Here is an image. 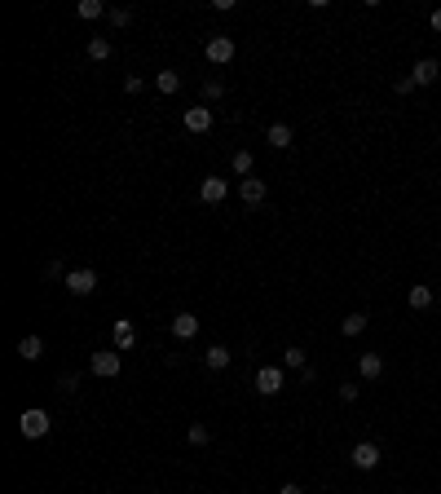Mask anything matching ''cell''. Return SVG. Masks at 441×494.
Wrapping results in <instances>:
<instances>
[{
    "label": "cell",
    "instance_id": "6da1fadb",
    "mask_svg": "<svg viewBox=\"0 0 441 494\" xmlns=\"http://www.w3.org/2000/svg\"><path fill=\"white\" fill-rule=\"evenodd\" d=\"M49 428H53V419H49V411H40V406L22 411V419H18V432H22L27 441H40V437H49Z\"/></svg>",
    "mask_w": 441,
    "mask_h": 494
},
{
    "label": "cell",
    "instance_id": "7a4b0ae2",
    "mask_svg": "<svg viewBox=\"0 0 441 494\" xmlns=\"http://www.w3.org/2000/svg\"><path fill=\"white\" fill-rule=\"evenodd\" d=\"M234 53H238V44L230 40V35H212V40L204 44V58L212 67H225V62H234Z\"/></svg>",
    "mask_w": 441,
    "mask_h": 494
},
{
    "label": "cell",
    "instance_id": "3957f363",
    "mask_svg": "<svg viewBox=\"0 0 441 494\" xmlns=\"http://www.w3.org/2000/svg\"><path fill=\"white\" fill-rule=\"evenodd\" d=\"M62 287L71 296H93V292H98V270H71L62 279Z\"/></svg>",
    "mask_w": 441,
    "mask_h": 494
},
{
    "label": "cell",
    "instance_id": "277c9868",
    "mask_svg": "<svg viewBox=\"0 0 441 494\" xmlns=\"http://www.w3.org/2000/svg\"><path fill=\"white\" fill-rule=\"evenodd\" d=\"M349 464L357 468V473H375V468H379V446L375 441H357L349 450Z\"/></svg>",
    "mask_w": 441,
    "mask_h": 494
},
{
    "label": "cell",
    "instance_id": "5b68a950",
    "mask_svg": "<svg viewBox=\"0 0 441 494\" xmlns=\"http://www.w3.org/2000/svg\"><path fill=\"white\" fill-rule=\"evenodd\" d=\"M89 371H93V376H102V380H115L119 371H124V358H119V353H93L89 358Z\"/></svg>",
    "mask_w": 441,
    "mask_h": 494
},
{
    "label": "cell",
    "instance_id": "8992f818",
    "mask_svg": "<svg viewBox=\"0 0 441 494\" xmlns=\"http://www.w3.org/2000/svg\"><path fill=\"white\" fill-rule=\"evenodd\" d=\"M256 393L260 397H278L282 393V367H260L256 371Z\"/></svg>",
    "mask_w": 441,
    "mask_h": 494
},
{
    "label": "cell",
    "instance_id": "52a82bcc",
    "mask_svg": "<svg viewBox=\"0 0 441 494\" xmlns=\"http://www.w3.org/2000/svg\"><path fill=\"white\" fill-rule=\"evenodd\" d=\"M265 195H269V186L260 182V177H243V182H238V199H243L247 208H260Z\"/></svg>",
    "mask_w": 441,
    "mask_h": 494
},
{
    "label": "cell",
    "instance_id": "ba28073f",
    "mask_svg": "<svg viewBox=\"0 0 441 494\" xmlns=\"http://www.w3.org/2000/svg\"><path fill=\"white\" fill-rule=\"evenodd\" d=\"M111 340H115V353H128V349L137 344V327L128 318H115L111 322Z\"/></svg>",
    "mask_w": 441,
    "mask_h": 494
},
{
    "label": "cell",
    "instance_id": "9c48e42d",
    "mask_svg": "<svg viewBox=\"0 0 441 494\" xmlns=\"http://www.w3.org/2000/svg\"><path fill=\"white\" fill-rule=\"evenodd\" d=\"M199 199L217 208V203L230 199V182H225V177H204V186H199Z\"/></svg>",
    "mask_w": 441,
    "mask_h": 494
},
{
    "label": "cell",
    "instance_id": "30bf717a",
    "mask_svg": "<svg viewBox=\"0 0 441 494\" xmlns=\"http://www.w3.org/2000/svg\"><path fill=\"white\" fill-rule=\"evenodd\" d=\"M437 76H441V62H437V58H420V62H415V71H411L415 89H420V84H433Z\"/></svg>",
    "mask_w": 441,
    "mask_h": 494
},
{
    "label": "cell",
    "instance_id": "8fae6325",
    "mask_svg": "<svg viewBox=\"0 0 441 494\" xmlns=\"http://www.w3.org/2000/svg\"><path fill=\"white\" fill-rule=\"evenodd\" d=\"M186 128L190 132H212V106H190V111H186Z\"/></svg>",
    "mask_w": 441,
    "mask_h": 494
},
{
    "label": "cell",
    "instance_id": "7c38bea8",
    "mask_svg": "<svg viewBox=\"0 0 441 494\" xmlns=\"http://www.w3.org/2000/svg\"><path fill=\"white\" fill-rule=\"evenodd\" d=\"M172 335H177V340H195V335H199V318H195V313H177V318H172Z\"/></svg>",
    "mask_w": 441,
    "mask_h": 494
},
{
    "label": "cell",
    "instance_id": "4fadbf2b",
    "mask_svg": "<svg viewBox=\"0 0 441 494\" xmlns=\"http://www.w3.org/2000/svg\"><path fill=\"white\" fill-rule=\"evenodd\" d=\"M18 358H22V362H40V358H44V340H40V335H22V340H18Z\"/></svg>",
    "mask_w": 441,
    "mask_h": 494
},
{
    "label": "cell",
    "instance_id": "5bb4252c",
    "mask_svg": "<svg viewBox=\"0 0 441 494\" xmlns=\"http://www.w3.org/2000/svg\"><path fill=\"white\" fill-rule=\"evenodd\" d=\"M357 376H362V380H379V376H384V358H379V353H362V358H357Z\"/></svg>",
    "mask_w": 441,
    "mask_h": 494
},
{
    "label": "cell",
    "instance_id": "9a60e30c",
    "mask_svg": "<svg viewBox=\"0 0 441 494\" xmlns=\"http://www.w3.org/2000/svg\"><path fill=\"white\" fill-rule=\"evenodd\" d=\"M433 300L437 296H433V287H428V283H415L411 292H406V305L411 309H433Z\"/></svg>",
    "mask_w": 441,
    "mask_h": 494
},
{
    "label": "cell",
    "instance_id": "2e32d148",
    "mask_svg": "<svg viewBox=\"0 0 441 494\" xmlns=\"http://www.w3.org/2000/svg\"><path fill=\"white\" fill-rule=\"evenodd\" d=\"M204 362H208V371H225V367L234 362V353H230V349H225V344H212L208 353H204Z\"/></svg>",
    "mask_w": 441,
    "mask_h": 494
},
{
    "label": "cell",
    "instance_id": "e0dca14e",
    "mask_svg": "<svg viewBox=\"0 0 441 494\" xmlns=\"http://www.w3.org/2000/svg\"><path fill=\"white\" fill-rule=\"evenodd\" d=\"M265 141H269L273 150H287V146H291V124H269Z\"/></svg>",
    "mask_w": 441,
    "mask_h": 494
},
{
    "label": "cell",
    "instance_id": "ac0fdd59",
    "mask_svg": "<svg viewBox=\"0 0 441 494\" xmlns=\"http://www.w3.org/2000/svg\"><path fill=\"white\" fill-rule=\"evenodd\" d=\"M366 322H371V318H366V313H349V318H344V322H340V331H344V340H357V335H362V331H366Z\"/></svg>",
    "mask_w": 441,
    "mask_h": 494
},
{
    "label": "cell",
    "instance_id": "d6986e66",
    "mask_svg": "<svg viewBox=\"0 0 441 494\" xmlns=\"http://www.w3.org/2000/svg\"><path fill=\"white\" fill-rule=\"evenodd\" d=\"M75 14L84 18V22H98V18H106V14H111V9H106L102 0H80V5H75Z\"/></svg>",
    "mask_w": 441,
    "mask_h": 494
},
{
    "label": "cell",
    "instance_id": "ffe728a7",
    "mask_svg": "<svg viewBox=\"0 0 441 494\" xmlns=\"http://www.w3.org/2000/svg\"><path fill=\"white\" fill-rule=\"evenodd\" d=\"M282 367H291V371H309V353H305L300 344L282 349Z\"/></svg>",
    "mask_w": 441,
    "mask_h": 494
},
{
    "label": "cell",
    "instance_id": "44dd1931",
    "mask_svg": "<svg viewBox=\"0 0 441 494\" xmlns=\"http://www.w3.org/2000/svg\"><path fill=\"white\" fill-rule=\"evenodd\" d=\"M154 89H159L163 98H172V93L181 89V76H177V71H159V76H154Z\"/></svg>",
    "mask_w": 441,
    "mask_h": 494
},
{
    "label": "cell",
    "instance_id": "7402d4cb",
    "mask_svg": "<svg viewBox=\"0 0 441 494\" xmlns=\"http://www.w3.org/2000/svg\"><path fill=\"white\" fill-rule=\"evenodd\" d=\"M230 168H234L238 177H247V173H252V168H256V155H252V150H234V159H230Z\"/></svg>",
    "mask_w": 441,
    "mask_h": 494
},
{
    "label": "cell",
    "instance_id": "603a6c76",
    "mask_svg": "<svg viewBox=\"0 0 441 494\" xmlns=\"http://www.w3.org/2000/svg\"><path fill=\"white\" fill-rule=\"evenodd\" d=\"M89 58H93V62H106V58H111V40L93 35V40H89Z\"/></svg>",
    "mask_w": 441,
    "mask_h": 494
},
{
    "label": "cell",
    "instance_id": "cb8c5ba5",
    "mask_svg": "<svg viewBox=\"0 0 441 494\" xmlns=\"http://www.w3.org/2000/svg\"><path fill=\"white\" fill-rule=\"evenodd\" d=\"M186 441H190V446H208V441H212V432H208L204 424H190V432H186Z\"/></svg>",
    "mask_w": 441,
    "mask_h": 494
},
{
    "label": "cell",
    "instance_id": "d4e9b609",
    "mask_svg": "<svg viewBox=\"0 0 441 494\" xmlns=\"http://www.w3.org/2000/svg\"><path fill=\"white\" fill-rule=\"evenodd\" d=\"M204 98H208V102L225 98V84H221V80H204Z\"/></svg>",
    "mask_w": 441,
    "mask_h": 494
},
{
    "label": "cell",
    "instance_id": "484cf974",
    "mask_svg": "<svg viewBox=\"0 0 441 494\" xmlns=\"http://www.w3.org/2000/svg\"><path fill=\"white\" fill-rule=\"evenodd\" d=\"M106 18H111L115 27H128V22H133V9H124V5H119V9H111V14H106Z\"/></svg>",
    "mask_w": 441,
    "mask_h": 494
},
{
    "label": "cell",
    "instance_id": "4316f807",
    "mask_svg": "<svg viewBox=\"0 0 441 494\" xmlns=\"http://www.w3.org/2000/svg\"><path fill=\"white\" fill-rule=\"evenodd\" d=\"M57 389H62V393H75V389H80V376H75V371H66V376H57Z\"/></svg>",
    "mask_w": 441,
    "mask_h": 494
},
{
    "label": "cell",
    "instance_id": "83f0119b",
    "mask_svg": "<svg viewBox=\"0 0 441 494\" xmlns=\"http://www.w3.org/2000/svg\"><path fill=\"white\" fill-rule=\"evenodd\" d=\"M141 89H146V80H141V76H124V93H128V98H137Z\"/></svg>",
    "mask_w": 441,
    "mask_h": 494
},
{
    "label": "cell",
    "instance_id": "f1b7e54d",
    "mask_svg": "<svg viewBox=\"0 0 441 494\" xmlns=\"http://www.w3.org/2000/svg\"><path fill=\"white\" fill-rule=\"evenodd\" d=\"M340 402H344V406L357 402V384H340Z\"/></svg>",
    "mask_w": 441,
    "mask_h": 494
},
{
    "label": "cell",
    "instance_id": "f546056e",
    "mask_svg": "<svg viewBox=\"0 0 441 494\" xmlns=\"http://www.w3.org/2000/svg\"><path fill=\"white\" fill-rule=\"evenodd\" d=\"M278 494H305V486H296V481H287V486H282Z\"/></svg>",
    "mask_w": 441,
    "mask_h": 494
},
{
    "label": "cell",
    "instance_id": "4dcf8cb0",
    "mask_svg": "<svg viewBox=\"0 0 441 494\" xmlns=\"http://www.w3.org/2000/svg\"><path fill=\"white\" fill-rule=\"evenodd\" d=\"M428 22H433V31L441 35V9H433V18H428Z\"/></svg>",
    "mask_w": 441,
    "mask_h": 494
}]
</instances>
